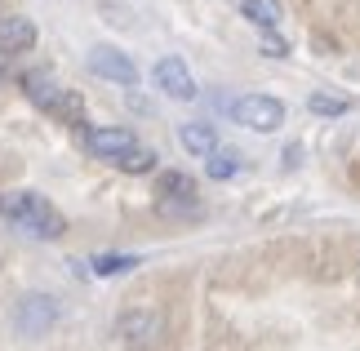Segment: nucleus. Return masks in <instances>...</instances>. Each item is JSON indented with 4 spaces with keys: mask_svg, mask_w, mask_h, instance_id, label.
<instances>
[{
    "mask_svg": "<svg viewBox=\"0 0 360 351\" xmlns=\"http://www.w3.org/2000/svg\"><path fill=\"white\" fill-rule=\"evenodd\" d=\"M160 214L165 218H196L200 214V205H196V196H160Z\"/></svg>",
    "mask_w": 360,
    "mask_h": 351,
    "instance_id": "4468645a",
    "label": "nucleus"
},
{
    "mask_svg": "<svg viewBox=\"0 0 360 351\" xmlns=\"http://www.w3.org/2000/svg\"><path fill=\"white\" fill-rule=\"evenodd\" d=\"M307 107L316 111V116H329V120H334V116H347V98H329V94H311Z\"/></svg>",
    "mask_w": 360,
    "mask_h": 351,
    "instance_id": "dca6fc26",
    "label": "nucleus"
},
{
    "mask_svg": "<svg viewBox=\"0 0 360 351\" xmlns=\"http://www.w3.org/2000/svg\"><path fill=\"white\" fill-rule=\"evenodd\" d=\"M89 72H98L107 85H120V89L138 85V67H134V58H129L124 49H116V45L89 49Z\"/></svg>",
    "mask_w": 360,
    "mask_h": 351,
    "instance_id": "0eeeda50",
    "label": "nucleus"
},
{
    "mask_svg": "<svg viewBox=\"0 0 360 351\" xmlns=\"http://www.w3.org/2000/svg\"><path fill=\"white\" fill-rule=\"evenodd\" d=\"M0 218H5L13 231L32 236V241H58L67 231L63 214L40 191H5L0 196Z\"/></svg>",
    "mask_w": 360,
    "mask_h": 351,
    "instance_id": "f257e3e1",
    "label": "nucleus"
},
{
    "mask_svg": "<svg viewBox=\"0 0 360 351\" xmlns=\"http://www.w3.org/2000/svg\"><path fill=\"white\" fill-rule=\"evenodd\" d=\"M231 116H236V125H245L254 134H276L285 125V103L271 94H240L231 103Z\"/></svg>",
    "mask_w": 360,
    "mask_h": 351,
    "instance_id": "20e7f679",
    "label": "nucleus"
},
{
    "mask_svg": "<svg viewBox=\"0 0 360 351\" xmlns=\"http://www.w3.org/2000/svg\"><path fill=\"white\" fill-rule=\"evenodd\" d=\"M32 45H36V23H27V18H0V72H5L13 58H22Z\"/></svg>",
    "mask_w": 360,
    "mask_h": 351,
    "instance_id": "1a4fd4ad",
    "label": "nucleus"
},
{
    "mask_svg": "<svg viewBox=\"0 0 360 351\" xmlns=\"http://www.w3.org/2000/svg\"><path fill=\"white\" fill-rule=\"evenodd\" d=\"M240 13L254 27H262V32H276V27L285 23V5H281V0H240Z\"/></svg>",
    "mask_w": 360,
    "mask_h": 351,
    "instance_id": "9b49d317",
    "label": "nucleus"
},
{
    "mask_svg": "<svg viewBox=\"0 0 360 351\" xmlns=\"http://www.w3.org/2000/svg\"><path fill=\"white\" fill-rule=\"evenodd\" d=\"M160 191H165V196H196V182H191L187 174H178V170H174V174H165V178H160Z\"/></svg>",
    "mask_w": 360,
    "mask_h": 351,
    "instance_id": "f3484780",
    "label": "nucleus"
},
{
    "mask_svg": "<svg viewBox=\"0 0 360 351\" xmlns=\"http://www.w3.org/2000/svg\"><path fill=\"white\" fill-rule=\"evenodd\" d=\"M178 138H183V147L191 151V156H214L218 151V129L214 125H205V120H187L183 129H178Z\"/></svg>",
    "mask_w": 360,
    "mask_h": 351,
    "instance_id": "9d476101",
    "label": "nucleus"
},
{
    "mask_svg": "<svg viewBox=\"0 0 360 351\" xmlns=\"http://www.w3.org/2000/svg\"><path fill=\"white\" fill-rule=\"evenodd\" d=\"M262 53H267V58H285V53H289V45H285L281 36H267V40H262Z\"/></svg>",
    "mask_w": 360,
    "mask_h": 351,
    "instance_id": "a211bd4d",
    "label": "nucleus"
},
{
    "mask_svg": "<svg viewBox=\"0 0 360 351\" xmlns=\"http://www.w3.org/2000/svg\"><path fill=\"white\" fill-rule=\"evenodd\" d=\"M18 85H22L27 98H32V107H40L45 116L67 120V125H80V120H85V103H80V94H72L67 85H58L49 72H27Z\"/></svg>",
    "mask_w": 360,
    "mask_h": 351,
    "instance_id": "f03ea898",
    "label": "nucleus"
},
{
    "mask_svg": "<svg viewBox=\"0 0 360 351\" xmlns=\"http://www.w3.org/2000/svg\"><path fill=\"white\" fill-rule=\"evenodd\" d=\"M205 174H210L214 182L236 178V174H240V156H236V151H227V147H218L214 156H205Z\"/></svg>",
    "mask_w": 360,
    "mask_h": 351,
    "instance_id": "f8f14e48",
    "label": "nucleus"
},
{
    "mask_svg": "<svg viewBox=\"0 0 360 351\" xmlns=\"http://www.w3.org/2000/svg\"><path fill=\"white\" fill-rule=\"evenodd\" d=\"M116 170H124V174H151V170H156V151L134 147V151H124V156L116 160Z\"/></svg>",
    "mask_w": 360,
    "mask_h": 351,
    "instance_id": "2eb2a0df",
    "label": "nucleus"
},
{
    "mask_svg": "<svg viewBox=\"0 0 360 351\" xmlns=\"http://www.w3.org/2000/svg\"><path fill=\"white\" fill-rule=\"evenodd\" d=\"M76 143L85 156H98V160H120L124 151L138 147V138L129 129H116V125H98V129H80Z\"/></svg>",
    "mask_w": 360,
    "mask_h": 351,
    "instance_id": "39448f33",
    "label": "nucleus"
},
{
    "mask_svg": "<svg viewBox=\"0 0 360 351\" xmlns=\"http://www.w3.org/2000/svg\"><path fill=\"white\" fill-rule=\"evenodd\" d=\"M134 267H138L134 254H98L89 262V272L94 276H124V272H134Z\"/></svg>",
    "mask_w": 360,
    "mask_h": 351,
    "instance_id": "ddd939ff",
    "label": "nucleus"
},
{
    "mask_svg": "<svg viewBox=\"0 0 360 351\" xmlns=\"http://www.w3.org/2000/svg\"><path fill=\"white\" fill-rule=\"evenodd\" d=\"M58 302L49 298V293H27V298L13 307V329L18 333H32V338H40V333L53 329V320H58Z\"/></svg>",
    "mask_w": 360,
    "mask_h": 351,
    "instance_id": "423d86ee",
    "label": "nucleus"
},
{
    "mask_svg": "<svg viewBox=\"0 0 360 351\" xmlns=\"http://www.w3.org/2000/svg\"><path fill=\"white\" fill-rule=\"evenodd\" d=\"M116 333H120V347L124 351H156L160 338H165V316L151 312V307H134V312L120 316Z\"/></svg>",
    "mask_w": 360,
    "mask_h": 351,
    "instance_id": "7ed1b4c3",
    "label": "nucleus"
},
{
    "mask_svg": "<svg viewBox=\"0 0 360 351\" xmlns=\"http://www.w3.org/2000/svg\"><path fill=\"white\" fill-rule=\"evenodd\" d=\"M151 85H156L165 98H174V103H191V98L200 94L183 58H160L156 67H151Z\"/></svg>",
    "mask_w": 360,
    "mask_h": 351,
    "instance_id": "6e6552de",
    "label": "nucleus"
}]
</instances>
